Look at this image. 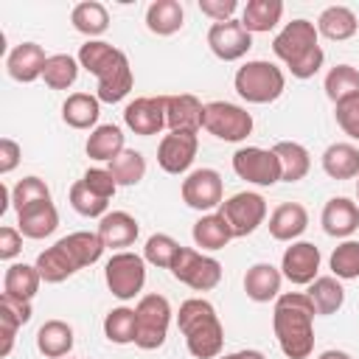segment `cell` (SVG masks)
Returning <instances> with one entry per match:
<instances>
[{"mask_svg":"<svg viewBox=\"0 0 359 359\" xmlns=\"http://www.w3.org/2000/svg\"><path fill=\"white\" fill-rule=\"evenodd\" d=\"M314 303L306 292H283L272 309V328L289 359H309L314 351Z\"/></svg>","mask_w":359,"mask_h":359,"instance_id":"obj_1","label":"cell"},{"mask_svg":"<svg viewBox=\"0 0 359 359\" xmlns=\"http://www.w3.org/2000/svg\"><path fill=\"white\" fill-rule=\"evenodd\" d=\"M79 65L93 73L98 79V101L104 104H118L129 95L132 84H135V76H132V67H129V59L121 48L104 42V39H87L81 48H79Z\"/></svg>","mask_w":359,"mask_h":359,"instance_id":"obj_2","label":"cell"},{"mask_svg":"<svg viewBox=\"0 0 359 359\" xmlns=\"http://www.w3.org/2000/svg\"><path fill=\"white\" fill-rule=\"evenodd\" d=\"M104 241L98 238V233L90 230H76L62 236L53 247L42 250L36 255V269L42 275L45 283H62L70 275H76L84 266H93L101 255H104Z\"/></svg>","mask_w":359,"mask_h":359,"instance_id":"obj_3","label":"cell"},{"mask_svg":"<svg viewBox=\"0 0 359 359\" xmlns=\"http://www.w3.org/2000/svg\"><path fill=\"white\" fill-rule=\"evenodd\" d=\"M272 50L289 67V73L294 79H311L325 62L317 25L311 20H303V17L286 22L278 31V36L272 39Z\"/></svg>","mask_w":359,"mask_h":359,"instance_id":"obj_4","label":"cell"},{"mask_svg":"<svg viewBox=\"0 0 359 359\" xmlns=\"http://www.w3.org/2000/svg\"><path fill=\"white\" fill-rule=\"evenodd\" d=\"M177 325L185 337V348L194 359H216L224 348L222 320L205 297H188L177 311Z\"/></svg>","mask_w":359,"mask_h":359,"instance_id":"obj_5","label":"cell"},{"mask_svg":"<svg viewBox=\"0 0 359 359\" xmlns=\"http://www.w3.org/2000/svg\"><path fill=\"white\" fill-rule=\"evenodd\" d=\"M233 87L247 104H272L283 95L286 76L278 65H272L266 59H252L236 70Z\"/></svg>","mask_w":359,"mask_h":359,"instance_id":"obj_6","label":"cell"},{"mask_svg":"<svg viewBox=\"0 0 359 359\" xmlns=\"http://www.w3.org/2000/svg\"><path fill=\"white\" fill-rule=\"evenodd\" d=\"M137 314V331H135V345L140 351H157L165 342L168 325H171V303L163 294H143L135 306Z\"/></svg>","mask_w":359,"mask_h":359,"instance_id":"obj_7","label":"cell"},{"mask_svg":"<svg viewBox=\"0 0 359 359\" xmlns=\"http://www.w3.org/2000/svg\"><path fill=\"white\" fill-rule=\"evenodd\" d=\"M202 129L219 140L227 143H241L252 135V115L230 101H210L205 104V121Z\"/></svg>","mask_w":359,"mask_h":359,"instance_id":"obj_8","label":"cell"},{"mask_svg":"<svg viewBox=\"0 0 359 359\" xmlns=\"http://www.w3.org/2000/svg\"><path fill=\"white\" fill-rule=\"evenodd\" d=\"M171 275L180 283L191 286L194 292H210L222 280V264L213 255H205L194 247H180V252L171 264Z\"/></svg>","mask_w":359,"mask_h":359,"instance_id":"obj_9","label":"cell"},{"mask_svg":"<svg viewBox=\"0 0 359 359\" xmlns=\"http://www.w3.org/2000/svg\"><path fill=\"white\" fill-rule=\"evenodd\" d=\"M104 280L118 300H132L146 283V258L137 252H115L104 266Z\"/></svg>","mask_w":359,"mask_h":359,"instance_id":"obj_10","label":"cell"},{"mask_svg":"<svg viewBox=\"0 0 359 359\" xmlns=\"http://www.w3.org/2000/svg\"><path fill=\"white\" fill-rule=\"evenodd\" d=\"M219 213L230 224L233 238H244L266 222V199L255 191H238V194H233L230 199L222 202Z\"/></svg>","mask_w":359,"mask_h":359,"instance_id":"obj_11","label":"cell"},{"mask_svg":"<svg viewBox=\"0 0 359 359\" xmlns=\"http://www.w3.org/2000/svg\"><path fill=\"white\" fill-rule=\"evenodd\" d=\"M233 171L238 180H247L252 185H275L280 182V160L272 149L261 146H241L233 154Z\"/></svg>","mask_w":359,"mask_h":359,"instance_id":"obj_12","label":"cell"},{"mask_svg":"<svg viewBox=\"0 0 359 359\" xmlns=\"http://www.w3.org/2000/svg\"><path fill=\"white\" fill-rule=\"evenodd\" d=\"M182 202L194 210L210 213L224 202V182L216 168H196L182 180Z\"/></svg>","mask_w":359,"mask_h":359,"instance_id":"obj_13","label":"cell"},{"mask_svg":"<svg viewBox=\"0 0 359 359\" xmlns=\"http://www.w3.org/2000/svg\"><path fill=\"white\" fill-rule=\"evenodd\" d=\"M208 45L216 59L222 62H236L247 56L252 48V34L241 25V20H227V22H213L208 31Z\"/></svg>","mask_w":359,"mask_h":359,"instance_id":"obj_14","label":"cell"},{"mask_svg":"<svg viewBox=\"0 0 359 359\" xmlns=\"http://www.w3.org/2000/svg\"><path fill=\"white\" fill-rule=\"evenodd\" d=\"M123 123L135 135L151 137L165 129V95H140L126 104Z\"/></svg>","mask_w":359,"mask_h":359,"instance_id":"obj_15","label":"cell"},{"mask_svg":"<svg viewBox=\"0 0 359 359\" xmlns=\"http://www.w3.org/2000/svg\"><path fill=\"white\" fill-rule=\"evenodd\" d=\"M199 151V137L194 132H168L157 146V165L165 174H185Z\"/></svg>","mask_w":359,"mask_h":359,"instance_id":"obj_16","label":"cell"},{"mask_svg":"<svg viewBox=\"0 0 359 359\" xmlns=\"http://www.w3.org/2000/svg\"><path fill=\"white\" fill-rule=\"evenodd\" d=\"M320 247H314L311 241H292V247L283 250V258H280V272L289 283L294 286H309L317 272H320Z\"/></svg>","mask_w":359,"mask_h":359,"instance_id":"obj_17","label":"cell"},{"mask_svg":"<svg viewBox=\"0 0 359 359\" xmlns=\"http://www.w3.org/2000/svg\"><path fill=\"white\" fill-rule=\"evenodd\" d=\"M205 121V104L191 95V93H180V95H165V126L171 132H199Z\"/></svg>","mask_w":359,"mask_h":359,"instance_id":"obj_18","label":"cell"},{"mask_svg":"<svg viewBox=\"0 0 359 359\" xmlns=\"http://www.w3.org/2000/svg\"><path fill=\"white\" fill-rule=\"evenodd\" d=\"M45 50L42 45L36 42H20L8 56H6V73L20 81V84H31L36 79H42V70H45Z\"/></svg>","mask_w":359,"mask_h":359,"instance_id":"obj_19","label":"cell"},{"mask_svg":"<svg viewBox=\"0 0 359 359\" xmlns=\"http://www.w3.org/2000/svg\"><path fill=\"white\" fill-rule=\"evenodd\" d=\"M320 224L334 238H351L359 230V205L348 196H334L320 213Z\"/></svg>","mask_w":359,"mask_h":359,"instance_id":"obj_20","label":"cell"},{"mask_svg":"<svg viewBox=\"0 0 359 359\" xmlns=\"http://www.w3.org/2000/svg\"><path fill=\"white\" fill-rule=\"evenodd\" d=\"M95 233H98V238L104 241V247L123 252V247H132V244H135V238H137V233H140V224H137V219H135L132 213H126V210H109L107 216H101Z\"/></svg>","mask_w":359,"mask_h":359,"instance_id":"obj_21","label":"cell"},{"mask_svg":"<svg viewBox=\"0 0 359 359\" xmlns=\"http://www.w3.org/2000/svg\"><path fill=\"white\" fill-rule=\"evenodd\" d=\"M59 227V210L53 199H39L22 210H17V230L25 238H45Z\"/></svg>","mask_w":359,"mask_h":359,"instance_id":"obj_22","label":"cell"},{"mask_svg":"<svg viewBox=\"0 0 359 359\" xmlns=\"http://www.w3.org/2000/svg\"><path fill=\"white\" fill-rule=\"evenodd\" d=\"M280 283H283V272L266 261H258L247 269L244 275V292L250 300L255 303H269L280 297Z\"/></svg>","mask_w":359,"mask_h":359,"instance_id":"obj_23","label":"cell"},{"mask_svg":"<svg viewBox=\"0 0 359 359\" xmlns=\"http://www.w3.org/2000/svg\"><path fill=\"white\" fill-rule=\"evenodd\" d=\"M269 236L275 241H294L309 227V210L300 202H280L269 213Z\"/></svg>","mask_w":359,"mask_h":359,"instance_id":"obj_24","label":"cell"},{"mask_svg":"<svg viewBox=\"0 0 359 359\" xmlns=\"http://www.w3.org/2000/svg\"><path fill=\"white\" fill-rule=\"evenodd\" d=\"M317 34H323L331 42H345L359 31V20L348 6H328L317 17Z\"/></svg>","mask_w":359,"mask_h":359,"instance_id":"obj_25","label":"cell"},{"mask_svg":"<svg viewBox=\"0 0 359 359\" xmlns=\"http://www.w3.org/2000/svg\"><path fill=\"white\" fill-rule=\"evenodd\" d=\"M73 342H76L73 328H70L65 320H48V323H42L39 331H36V348H39V353L48 356V359H62V356H67V353L73 351Z\"/></svg>","mask_w":359,"mask_h":359,"instance_id":"obj_26","label":"cell"},{"mask_svg":"<svg viewBox=\"0 0 359 359\" xmlns=\"http://www.w3.org/2000/svg\"><path fill=\"white\" fill-rule=\"evenodd\" d=\"M123 132L121 126L115 123H101L90 132L87 143H84V151L90 160H98V163H112L121 151H123Z\"/></svg>","mask_w":359,"mask_h":359,"instance_id":"obj_27","label":"cell"},{"mask_svg":"<svg viewBox=\"0 0 359 359\" xmlns=\"http://www.w3.org/2000/svg\"><path fill=\"white\" fill-rule=\"evenodd\" d=\"M39 283H42V275L36 264H11L3 275V294L31 303V297L39 292Z\"/></svg>","mask_w":359,"mask_h":359,"instance_id":"obj_28","label":"cell"},{"mask_svg":"<svg viewBox=\"0 0 359 359\" xmlns=\"http://www.w3.org/2000/svg\"><path fill=\"white\" fill-rule=\"evenodd\" d=\"M323 171L331 180H353L359 177V149L353 143H331L323 157Z\"/></svg>","mask_w":359,"mask_h":359,"instance_id":"obj_29","label":"cell"},{"mask_svg":"<svg viewBox=\"0 0 359 359\" xmlns=\"http://www.w3.org/2000/svg\"><path fill=\"white\" fill-rule=\"evenodd\" d=\"M185 25V8L177 0H154L146 8V28L157 36H171Z\"/></svg>","mask_w":359,"mask_h":359,"instance_id":"obj_30","label":"cell"},{"mask_svg":"<svg viewBox=\"0 0 359 359\" xmlns=\"http://www.w3.org/2000/svg\"><path fill=\"white\" fill-rule=\"evenodd\" d=\"M272 151L278 154L280 160V180L283 182H300L309 168H311V154L303 143H294V140H278L272 146Z\"/></svg>","mask_w":359,"mask_h":359,"instance_id":"obj_31","label":"cell"},{"mask_svg":"<svg viewBox=\"0 0 359 359\" xmlns=\"http://www.w3.org/2000/svg\"><path fill=\"white\" fill-rule=\"evenodd\" d=\"M191 236H194V244L202 247V250H208V252L224 250L230 244V238H233L230 224L224 222L222 213H205L202 219H196Z\"/></svg>","mask_w":359,"mask_h":359,"instance_id":"obj_32","label":"cell"},{"mask_svg":"<svg viewBox=\"0 0 359 359\" xmlns=\"http://www.w3.org/2000/svg\"><path fill=\"white\" fill-rule=\"evenodd\" d=\"M98 115H101V101L98 95L90 93H73L62 104V121L70 129H90L98 123Z\"/></svg>","mask_w":359,"mask_h":359,"instance_id":"obj_33","label":"cell"},{"mask_svg":"<svg viewBox=\"0 0 359 359\" xmlns=\"http://www.w3.org/2000/svg\"><path fill=\"white\" fill-rule=\"evenodd\" d=\"M283 17V3L280 0H250L241 8V25L250 34H269Z\"/></svg>","mask_w":359,"mask_h":359,"instance_id":"obj_34","label":"cell"},{"mask_svg":"<svg viewBox=\"0 0 359 359\" xmlns=\"http://www.w3.org/2000/svg\"><path fill=\"white\" fill-rule=\"evenodd\" d=\"M70 22L79 34L84 36H101L107 28H109V11L104 3L98 0H84V3H76L73 11H70Z\"/></svg>","mask_w":359,"mask_h":359,"instance_id":"obj_35","label":"cell"},{"mask_svg":"<svg viewBox=\"0 0 359 359\" xmlns=\"http://www.w3.org/2000/svg\"><path fill=\"white\" fill-rule=\"evenodd\" d=\"M309 300L314 303V311L317 314H337L345 303V289L339 283V278L334 275H323V278H314L309 283Z\"/></svg>","mask_w":359,"mask_h":359,"instance_id":"obj_36","label":"cell"},{"mask_svg":"<svg viewBox=\"0 0 359 359\" xmlns=\"http://www.w3.org/2000/svg\"><path fill=\"white\" fill-rule=\"evenodd\" d=\"M79 59H73L70 53H53L48 56L45 62V70H42V79L50 90H67L76 84L79 79Z\"/></svg>","mask_w":359,"mask_h":359,"instance_id":"obj_37","label":"cell"},{"mask_svg":"<svg viewBox=\"0 0 359 359\" xmlns=\"http://www.w3.org/2000/svg\"><path fill=\"white\" fill-rule=\"evenodd\" d=\"M325 95L339 104L351 95H359V70L353 65H334L328 73H325Z\"/></svg>","mask_w":359,"mask_h":359,"instance_id":"obj_38","label":"cell"},{"mask_svg":"<svg viewBox=\"0 0 359 359\" xmlns=\"http://www.w3.org/2000/svg\"><path fill=\"white\" fill-rule=\"evenodd\" d=\"M135 331H137V314H135V309L118 306V309H112V311L104 317V334H107V339L115 342V345H129V342H135Z\"/></svg>","mask_w":359,"mask_h":359,"instance_id":"obj_39","label":"cell"},{"mask_svg":"<svg viewBox=\"0 0 359 359\" xmlns=\"http://www.w3.org/2000/svg\"><path fill=\"white\" fill-rule=\"evenodd\" d=\"M109 174L112 180L121 185H137L146 177V157L135 149H123L112 163H109Z\"/></svg>","mask_w":359,"mask_h":359,"instance_id":"obj_40","label":"cell"},{"mask_svg":"<svg viewBox=\"0 0 359 359\" xmlns=\"http://www.w3.org/2000/svg\"><path fill=\"white\" fill-rule=\"evenodd\" d=\"M328 266L334 272V278L339 280H353L359 278V241L356 238H345L342 244L334 247Z\"/></svg>","mask_w":359,"mask_h":359,"instance_id":"obj_41","label":"cell"},{"mask_svg":"<svg viewBox=\"0 0 359 359\" xmlns=\"http://www.w3.org/2000/svg\"><path fill=\"white\" fill-rule=\"evenodd\" d=\"M70 208L79 213V216H87V219H101L107 216L109 210V199H101L98 194H93L81 180L70 185Z\"/></svg>","mask_w":359,"mask_h":359,"instance_id":"obj_42","label":"cell"},{"mask_svg":"<svg viewBox=\"0 0 359 359\" xmlns=\"http://www.w3.org/2000/svg\"><path fill=\"white\" fill-rule=\"evenodd\" d=\"M180 241H174L168 233H154L146 238V247H143V258L160 269H171L177 252H180Z\"/></svg>","mask_w":359,"mask_h":359,"instance_id":"obj_43","label":"cell"},{"mask_svg":"<svg viewBox=\"0 0 359 359\" xmlns=\"http://www.w3.org/2000/svg\"><path fill=\"white\" fill-rule=\"evenodd\" d=\"M39 199H50V188L45 185V180H39L34 174L31 177H22L11 188V205H14V210H22V208H28V205H34Z\"/></svg>","mask_w":359,"mask_h":359,"instance_id":"obj_44","label":"cell"},{"mask_svg":"<svg viewBox=\"0 0 359 359\" xmlns=\"http://www.w3.org/2000/svg\"><path fill=\"white\" fill-rule=\"evenodd\" d=\"M334 115H337V123L339 129L351 137V140H359V95H351L339 104H334Z\"/></svg>","mask_w":359,"mask_h":359,"instance_id":"obj_45","label":"cell"},{"mask_svg":"<svg viewBox=\"0 0 359 359\" xmlns=\"http://www.w3.org/2000/svg\"><path fill=\"white\" fill-rule=\"evenodd\" d=\"M81 182H84L93 194H98L101 199H112L115 191H118V182L112 180L109 168H87L84 177H81Z\"/></svg>","mask_w":359,"mask_h":359,"instance_id":"obj_46","label":"cell"},{"mask_svg":"<svg viewBox=\"0 0 359 359\" xmlns=\"http://www.w3.org/2000/svg\"><path fill=\"white\" fill-rule=\"evenodd\" d=\"M199 11L210 17L213 22H227L238 11V3L236 0H199Z\"/></svg>","mask_w":359,"mask_h":359,"instance_id":"obj_47","label":"cell"},{"mask_svg":"<svg viewBox=\"0 0 359 359\" xmlns=\"http://www.w3.org/2000/svg\"><path fill=\"white\" fill-rule=\"evenodd\" d=\"M20 250H22V233L17 227H8V224L0 227V258L11 261L20 255Z\"/></svg>","mask_w":359,"mask_h":359,"instance_id":"obj_48","label":"cell"},{"mask_svg":"<svg viewBox=\"0 0 359 359\" xmlns=\"http://www.w3.org/2000/svg\"><path fill=\"white\" fill-rule=\"evenodd\" d=\"M20 157H22L20 143L11 140V137H3V140H0V174H3V177L11 174V171L20 165Z\"/></svg>","mask_w":359,"mask_h":359,"instance_id":"obj_49","label":"cell"},{"mask_svg":"<svg viewBox=\"0 0 359 359\" xmlns=\"http://www.w3.org/2000/svg\"><path fill=\"white\" fill-rule=\"evenodd\" d=\"M0 314H8L11 320H17L20 325H25L31 320V303L25 300H14V297H0Z\"/></svg>","mask_w":359,"mask_h":359,"instance_id":"obj_50","label":"cell"},{"mask_svg":"<svg viewBox=\"0 0 359 359\" xmlns=\"http://www.w3.org/2000/svg\"><path fill=\"white\" fill-rule=\"evenodd\" d=\"M216 359H266V356L261 351L244 348V351H233V353H224V356H216Z\"/></svg>","mask_w":359,"mask_h":359,"instance_id":"obj_51","label":"cell"},{"mask_svg":"<svg viewBox=\"0 0 359 359\" xmlns=\"http://www.w3.org/2000/svg\"><path fill=\"white\" fill-rule=\"evenodd\" d=\"M317 359H351V353H345V351H323Z\"/></svg>","mask_w":359,"mask_h":359,"instance_id":"obj_52","label":"cell"},{"mask_svg":"<svg viewBox=\"0 0 359 359\" xmlns=\"http://www.w3.org/2000/svg\"><path fill=\"white\" fill-rule=\"evenodd\" d=\"M356 199H359V180H356Z\"/></svg>","mask_w":359,"mask_h":359,"instance_id":"obj_53","label":"cell"}]
</instances>
